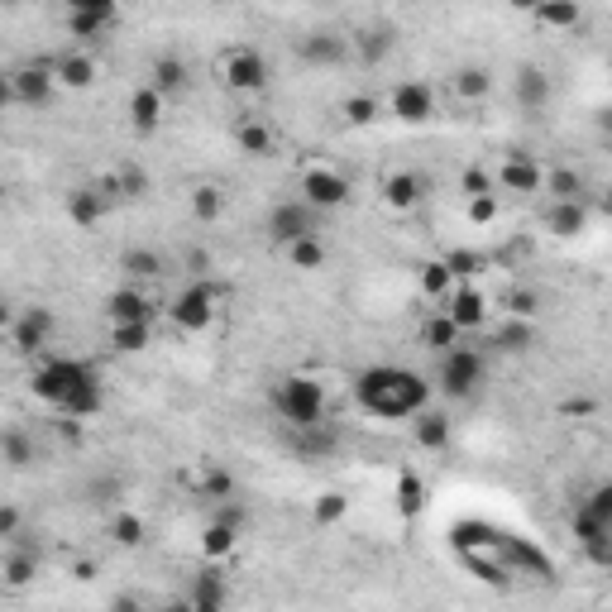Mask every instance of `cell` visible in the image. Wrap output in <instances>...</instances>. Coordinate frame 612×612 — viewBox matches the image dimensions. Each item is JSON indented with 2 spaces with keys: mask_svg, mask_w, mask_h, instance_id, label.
Instances as JSON below:
<instances>
[{
  "mask_svg": "<svg viewBox=\"0 0 612 612\" xmlns=\"http://www.w3.org/2000/svg\"><path fill=\"white\" fill-rule=\"evenodd\" d=\"M163 101H168V96H163L158 87H149V82L130 96V125H134L139 139H149V134L163 125Z\"/></svg>",
  "mask_w": 612,
  "mask_h": 612,
  "instance_id": "e0dca14e",
  "label": "cell"
},
{
  "mask_svg": "<svg viewBox=\"0 0 612 612\" xmlns=\"http://www.w3.org/2000/svg\"><path fill=\"white\" fill-rule=\"evenodd\" d=\"M546 192L550 201H584V173L555 168V173H546Z\"/></svg>",
  "mask_w": 612,
  "mask_h": 612,
  "instance_id": "f35d334b",
  "label": "cell"
},
{
  "mask_svg": "<svg viewBox=\"0 0 612 612\" xmlns=\"http://www.w3.org/2000/svg\"><path fill=\"white\" fill-rule=\"evenodd\" d=\"M0 536H5V541L20 536V507H0Z\"/></svg>",
  "mask_w": 612,
  "mask_h": 612,
  "instance_id": "11a10c76",
  "label": "cell"
},
{
  "mask_svg": "<svg viewBox=\"0 0 612 612\" xmlns=\"http://www.w3.org/2000/svg\"><path fill=\"white\" fill-rule=\"evenodd\" d=\"M120 10H67V34L72 39H101Z\"/></svg>",
  "mask_w": 612,
  "mask_h": 612,
  "instance_id": "4dcf8cb0",
  "label": "cell"
},
{
  "mask_svg": "<svg viewBox=\"0 0 612 612\" xmlns=\"http://www.w3.org/2000/svg\"><path fill=\"white\" fill-rule=\"evenodd\" d=\"M58 96V72L53 63H24L5 77V101L24 110H48Z\"/></svg>",
  "mask_w": 612,
  "mask_h": 612,
  "instance_id": "277c9868",
  "label": "cell"
},
{
  "mask_svg": "<svg viewBox=\"0 0 612 612\" xmlns=\"http://www.w3.org/2000/svg\"><path fill=\"white\" fill-rule=\"evenodd\" d=\"M507 5H512V10H526V15H536L546 0H507Z\"/></svg>",
  "mask_w": 612,
  "mask_h": 612,
  "instance_id": "6f0895ef",
  "label": "cell"
},
{
  "mask_svg": "<svg viewBox=\"0 0 612 612\" xmlns=\"http://www.w3.org/2000/svg\"><path fill=\"white\" fill-rule=\"evenodd\" d=\"M220 77H225V87L230 91H263L268 87V58H263L259 48L240 44L220 58Z\"/></svg>",
  "mask_w": 612,
  "mask_h": 612,
  "instance_id": "ba28073f",
  "label": "cell"
},
{
  "mask_svg": "<svg viewBox=\"0 0 612 612\" xmlns=\"http://www.w3.org/2000/svg\"><path fill=\"white\" fill-rule=\"evenodd\" d=\"M187 63L177 58V53H163V58H153L149 67V87H158L163 96H177V91H187Z\"/></svg>",
  "mask_w": 612,
  "mask_h": 612,
  "instance_id": "d4e9b609",
  "label": "cell"
},
{
  "mask_svg": "<svg viewBox=\"0 0 612 612\" xmlns=\"http://www.w3.org/2000/svg\"><path fill=\"white\" fill-rule=\"evenodd\" d=\"M67 10H120V0H67Z\"/></svg>",
  "mask_w": 612,
  "mask_h": 612,
  "instance_id": "9f6ffc18",
  "label": "cell"
},
{
  "mask_svg": "<svg viewBox=\"0 0 612 612\" xmlns=\"http://www.w3.org/2000/svg\"><path fill=\"white\" fill-rule=\"evenodd\" d=\"M608 569H612V555H608Z\"/></svg>",
  "mask_w": 612,
  "mask_h": 612,
  "instance_id": "6125c7cd",
  "label": "cell"
},
{
  "mask_svg": "<svg viewBox=\"0 0 612 612\" xmlns=\"http://www.w3.org/2000/svg\"><path fill=\"white\" fill-rule=\"evenodd\" d=\"M110 345L120 354H144L153 345V321H115L110 326Z\"/></svg>",
  "mask_w": 612,
  "mask_h": 612,
  "instance_id": "83f0119b",
  "label": "cell"
},
{
  "mask_svg": "<svg viewBox=\"0 0 612 612\" xmlns=\"http://www.w3.org/2000/svg\"><path fill=\"white\" fill-rule=\"evenodd\" d=\"M225 598H230V589H225V579H220L216 569L192 574V589H187V608L192 612H220L225 608Z\"/></svg>",
  "mask_w": 612,
  "mask_h": 612,
  "instance_id": "44dd1931",
  "label": "cell"
},
{
  "mask_svg": "<svg viewBox=\"0 0 612 612\" xmlns=\"http://www.w3.org/2000/svg\"><path fill=\"white\" fill-rule=\"evenodd\" d=\"M187 211H192V220L211 225L225 211V192H220L216 182H201V187H192V197H187Z\"/></svg>",
  "mask_w": 612,
  "mask_h": 612,
  "instance_id": "e575fe53",
  "label": "cell"
},
{
  "mask_svg": "<svg viewBox=\"0 0 612 612\" xmlns=\"http://www.w3.org/2000/svg\"><path fill=\"white\" fill-rule=\"evenodd\" d=\"M101 187H106L115 201H139L149 192V173H144V168H120V173L101 177Z\"/></svg>",
  "mask_w": 612,
  "mask_h": 612,
  "instance_id": "d6a6232c",
  "label": "cell"
},
{
  "mask_svg": "<svg viewBox=\"0 0 612 612\" xmlns=\"http://www.w3.org/2000/svg\"><path fill=\"white\" fill-rule=\"evenodd\" d=\"M459 321L450 316V311H436V316H426V326H421V345H431L436 354H445L450 345H459Z\"/></svg>",
  "mask_w": 612,
  "mask_h": 612,
  "instance_id": "f1b7e54d",
  "label": "cell"
},
{
  "mask_svg": "<svg viewBox=\"0 0 612 612\" xmlns=\"http://www.w3.org/2000/svg\"><path fill=\"white\" fill-rule=\"evenodd\" d=\"M0 455H5V464L20 474V469H29L34 459H39V445H34V436L24 431V426H5V436H0Z\"/></svg>",
  "mask_w": 612,
  "mask_h": 612,
  "instance_id": "484cf974",
  "label": "cell"
},
{
  "mask_svg": "<svg viewBox=\"0 0 612 612\" xmlns=\"http://www.w3.org/2000/svg\"><path fill=\"white\" fill-rule=\"evenodd\" d=\"M354 53V39L335 34V29H311L306 39H297V58L306 67H340Z\"/></svg>",
  "mask_w": 612,
  "mask_h": 612,
  "instance_id": "8fae6325",
  "label": "cell"
},
{
  "mask_svg": "<svg viewBox=\"0 0 612 612\" xmlns=\"http://www.w3.org/2000/svg\"><path fill=\"white\" fill-rule=\"evenodd\" d=\"M29 388L39 402L48 407H58L63 416H77V421H87L106 407V388H101V373L82 364V359H44L34 378H29Z\"/></svg>",
  "mask_w": 612,
  "mask_h": 612,
  "instance_id": "7a4b0ae2",
  "label": "cell"
},
{
  "mask_svg": "<svg viewBox=\"0 0 612 612\" xmlns=\"http://www.w3.org/2000/svg\"><path fill=\"white\" fill-rule=\"evenodd\" d=\"M115 493H120V479H110V474H106V479H96L87 488V503H110Z\"/></svg>",
  "mask_w": 612,
  "mask_h": 612,
  "instance_id": "db71d44e",
  "label": "cell"
},
{
  "mask_svg": "<svg viewBox=\"0 0 612 612\" xmlns=\"http://www.w3.org/2000/svg\"><path fill=\"white\" fill-rule=\"evenodd\" d=\"M388 115L402 125H426L436 115V91L426 82H397L393 96H388Z\"/></svg>",
  "mask_w": 612,
  "mask_h": 612,
  "instance_id": "30bf717a",
  "label": "cell"
},
{
  "mask_svg": "<svg viewBox=\"0 0 612 612\" xmlns=\"http://www.w3.org/2000/svg\"><path fill=\"white\" fill-rule=\"evenodd\" d=\"M431 192V182L426 173H412V168H402V173H388L383 177V201L393 206V211H416L421 201Z\"/></svg>",
  "mask_w": 612,
  "mask_h": 612,
  "instance_id": "9a60e30c",
  "label": "cell"
},
{
  "mask_svg": "<svg viewBox=\"0 0 612 612\" xmlns=\"http://www.w3.org/2000/svg\"><path fill=\"white\" fill-rule=\"evenodd\" d=\"M110 206H115V197H110L101 182H91V187H72V192H67V216L77 220V230H96V225L106 220Z\"/></svg>",
  "mask_w": 612,
  "mask_h": 612,
  "instance_id": "5bb4252c",
  "label": "cell"
},
{
  "mask_svg": "<svg viewBox=\"0 0 612 612\" xmlns=\"http://www.w3.org/2000/svg\"><path fill=\"white\" fill-rule=\"evenodd\" d=\"M110 536H115V546H125V550L144 546V522H139L134 512H115V517H110Z\"/></svg>",
  "mask_w": 612,
  "mask_h": 612,
  "instance_id": "ee69618b",
  "label": "cell"
},
{
  "mask_svg": "<svg viewBox=\"0 0 612 612\" xmlns=\"http://www.w3.org/2000/svg\"><path fill=\"white\" fill-rule=\"evenodd\" d=\"M412 440L421 450H445V445H450V416L421 407V412L412 416Z\"/></svg>",
  "mask_w": 612,
  "mask_h": 612,
  "instance_id": "603a6c76",
  "label": "cell"
},
{
  "mask_svg": "<svg viewBox=\"0 0 612 612\" xmlns=\"http://www.w3.org/2000/svg\"><path fill=\"white\" fill-rule=\"evenodd\" d=\"M197 498H211V503H225V498H235V479L225 474V469H206L197 479Z\"/></svg>",
  "mask_w": 612,
  "mask_h": 612,
  "instance_id": "f6af8a7d",
  "label": "cell"
},
{
  "mask_svg": "<svg viewBox=\"0 0 612 612\" xmlns=\"http://www.w3.org/2000/svg\"><path fill=\"white\" fill-rule=\"evenodd\" d=\"M584 507H589L593 517H603V522L612 526V483H598L589 498H584Z\"/></svg>",
  "mask_w": 612,
  "mask_h": 612,
  "instance_id": "816d5d0a",
  "label": "cell"
},
{
  "mask_svg": "<svg viewBox=\"0 0 612 612\" xmlns=\"http://www.w3.org/2000/svg\"><path fill=\"white\" fill-rule=\"evenodd\" d=\"M493 345L507 354H522L536 345V321H526V316H507L503 326H498V335H493Z\"/></svg>",
  "mask_w": 612,
  "mask_h": 612,
  "instance_id": "f546056e",
  "label": "cell"
},
{
  "mask_svg": "<svg viewBox=\"0 0 612 612\" xmlns=\"http://www.w3.org/2000/svg\"><path fill=\"white\" fill-rule=\"evenodd\" d=\"M445 311H450V316L459 321V330H479L483 316H488V306H483V292H474V287H455Z\"/></svg>",
  "mask_w": 612,
  "mask_h": 612,
  "instance_id": "4316f807",
  "label": "cell"
},
{
  "mask_svg": "<svg viewBox=\"0 0 612 612\" xmlns=\"http://www.w3.org/2000/svg\"><path fill=\"white\" fill-rule=\"evenodd\" d=\"M235 144H240V153H249V158H268L273 153V130L263 125V120H240L235 125Z\"/></svg>",
  "mask_w": 612,
  "mask_h": 612,
  "instance_id": "836d02e7",
  "label": "cell"
},
{
  "mask_svg": "<svg viewBox=\"0 0 612 612\" xmlns=\"http://www.w3.org/2000/svg\"><path fill=\"white\" fill-rule=\"evenodd\" d=\"M598 130H603V139H612V110H603V115H598Z\"/></svg>",
  "mask_w": 612,
  "mask_h": 612,
  "instance_id": "680465c9",
  "label": "cell"
},
{
  "mask_svg": "<svg viewBox=\"0 0 612 612\" xmlns=\"http://www.w3.org/2000/svg\"><path fill=\"white\" fill-rule=\"evenodd\" d=\"M345 512H350V503H345V493H321V498H316V526H335V522H345Z\"/></svg>",
  "mask_w": 612,
  "mask_h": 612,
  "instance_id": "bcb514c9",
  "label": "cell"
},
{
  "mask_svg": "<svg viewBox=\"0 0 612 612\" xmlns=\"http://www.w3.org/2000/svg\"><path fill=\"white\" fill-rule=\"evenodd\" d=\"M5 5H10V10H15V5H24V0H5Z\"/></svg>",
  "mask_w": 612,
  "mask_h": 612,
  "instance_id": "94428289",
  "label": "cell"
},
{
  "mask_svg": "<svg viewBox=\"0 0 612 612\" xmlns=\"http://www.w3.org/2000/svg\"><path fill=\"white\" fill-rule=\"evenodd\" d=\"M53 72H58V87L67 91H87L96 82V63H91V53H63V58H53Z\"/></svg>",
  "mask_w": 612,
  "mask_h": 612,
  "instance_id": "cb8c5ba5",
  "label": "cell"
},
{
  "mask_svg": "<svg viewBox=\"0 0 612 612\" xmlns=\"http://www.w3.org/2000/svg\"><path fill=\"white\" fill-rule=\"evenodd\" d=\"M153 297H144L139 287H115L106 297V316H110V326L115 321H153Z\"/></svg>",
  "mask_w": 612,
  "mask_h": 612,
  "instance_id": "ac0fdd59",
  "label": "cell"
},
{
  "mask_svg": "<svg viewBox=\"0 0 612 612\" xmlns=\"http://www.w3.org/2000/svg\"><path fill=\"white\" fill-rule=\"evenodd\" d=\"M340 115H345V125H354V130H369L373 120L383 115V106H378L373 96H345V106H340Z\"/></svg>",
  "mask_w": 612,
  "mask_h": 612,
  "instance_id": "7bdbcfd3",
  "label": "cell"
},
{
  "mask_svg": "<svg viewBox=\"0 0 612 612\" xmlns=\"http://www.w3.org/2000/svg\"><path fill=\"white\" fill-rule=\"evenodd\" d=\"M550 77L541 72V67H517V77H512V96H517V106L526 110V115H541V110L550 106Z\"/></svg>",
  "mask_w": 612,
  "mask_h": 612,
  "instance_id": "2e32d148",
  "label": "cell"
},
{
  "mask_svg": "<svg viewBox=\"0 0 612 612\" xmlns=\"http://www.w3.org/2000/svg\"><path fill=\"white\" fill-rule=\"evenodd\" d=\"M354 402L373 421H412L421 407H431V383L402 364H373L354 378Z\"/></svg>",
  "mask_w": 612,
  "mask_h": 612,
  "instance_id": "6da1fadb",
  "label": "cell"
},
{
  "mask_svg": "<svg viewBox=\"0 0 612 612\" xmlns=\"http://www.w3.org/2000/svg\"><path fill=\"white\" fill-rule=\"evenodd\" d=\"M235 546H240V526L225 522V517H216V522L206 526V536H201V555L206 560H225Z\"/></svg>",
  "mask_w": 612,
  "mask_h": 612,
  "instance_id": "1f68e13d",
  "label": "cell"
},
{
  "mask_svg": "<svg viewBox=\"0 0 612 612\" xmlns=\"http://www.w3.org/2000/svg\"><path fill=\"white\" fill-rule=\"evenodd\" d=\"M273 407H278V416H283L287 426H316V421H326L330 397L316 378L292 373V378H283V383L273 388Z\"/></svg>",
  "mask_w": 612,
  "mask_h": 612,
  "instance_id": "3957f363",
  "label": "cell"
},
{
  "mask_svg": "<svg viewBox=\"0 0 612 612\" xmlns=\"http://www.w3.org/2000/svg\"><path fill=\"white\" fill-rule=\"evenodd\" d=\"M493 87V77H488V67H459L455 72V96L459 101H483Z\"/></svg>",
  "mask_w": 612,
  "mask_h": 612,
  "instance_id": "60d3db41",
  "label": "cell"
},
{
  "mask_svg": "<svg viewBox=\"0 0 612 612\" xmlns=\"http://www.w3.org/2000/svg\"><path fill=\"white\" fill-rule=\"evenodd\" d=\"M498 187L517 192V197H536V192H546V168L517 149V153H507V163L498 168Z\"/></svg>",
  "mask_w": 612,
  "mask_h": 612,
  "instance_id": "7c38bea8",
  "label": "cell"
},
{
  "mask_svg": "<svg viewBox=\"0 0 612 612\" xmlns=\"http://www.w3.org/2000/svg\"><path fill=\"white\" fill-rule=\"evenodd\" d=\"M450 273H455V278H469V273H479V254H469V249H455V254H450Z\"/></svg>",
  "mask_w": 612,
  "mask_h": 612,
  "instance_id": "f5cc1de1",
  "label": "cell"
},
{
  "mask_svg": "<svg viewBox=\"0 0 612 612\" xmlns=\"http://www.w3.org/2000/svg\"><path fill=\"white\" fill-rule=\"evenodd\" d=\"M579 20H584L579 0H546V5L536 10V24H546V29H574Z\"/></svg>",
  "mask_w": 612,
  "mask_h": 612,
  "instance_id": "74e56055",
  "label": "cell"
},
{
  "mask_svg": "<svg viewBox=\"0 0 612 612\" xmlns=\"http://www.w3.org/2000/svg\"><path fill=\"white\" fill-rule=\"evenodd\" d=\"M48 335H53V311L48 306H29L10 321V345L20 354H39L48 345Z\"/></svg>",
  "mask_w": 612,
  "mask_h": 612,
  "instance_id": "4fadbf2b",
  "label": "cell"
},
{
  "mask_svg": "<svg viewBox=\"0 0 612 612\" xmlns=\"http://www.w3.org/2000/svg\"><path fill=\"white\" fill-rule=\"evenodd\" d=\"M393 44H397L393 24H369V29H359V34H354V53H359V63H369V67L383 63V58L393 53Z\"/></svg>",
  "mask_w": 612,
  "mask_h": 612,
  "instance_id": "7402d4cb",
  "label": "cell"
},
{
  "mask_svg": "<svg viewBox=\"0 0 612 612\" xmlns=\"http://www.w3.org/2000/svg\"><path fill=\"white\" fill-rule=\"evenodd\" d=\"M483 369H488L483 350H474V345H450V350L440 354V393L469 397L483 383Z\"/></svg>",
  "mask_w": 612,
  "mask_h": 612,
  "instance_id": "8992f818",
  "label": "cell"
},
{
  "mask_svg": "<svg viewBox=\"0 0 612 612\" xmlns=\"http://www.w3.org/2000/svg\"><path fill=\"white\" fill-rule=\"evenodd\" d=\"M120 268L130 273L134 283H149V278L163 273V259H158L153 249H125V254H120Z\"/></svg>",
  "mask_w": 612,
  "mask_h": 612,
  "instance_id": "ab89813d",
  "label": "cell"
},
{
  "mask_svg": "<svg viewBox=\"0 0 612 612\" xmlns=\"http://www.w3.org/2000/svg\"><path fill=\"white\" fill-rule=\"evenodd\" d=\"M469 220H474V225L498 220V192H479V197H469Z\"/></svg>",
  "mask_w": 612,
  "mask_h": 612,
  "instance_id": "681fc988",
  "label": "cell"
},
{
  "mask_svg": "<svg viewBox=\"0 0 612 612\" xmlns=\"http://www.w3.org/2000/svg\"><path fill=\"white\" fill-rule=\"evenodd\" d=\"M340 436L330 431V421H316V426H292V450L302 459H326L335 455Z\"/></svg>",
  "mask_w": 612,
  "mask_h": 612,
  "instance_id": "ffe728a7",
  "label": "cell"
},
{
  "mask_svg": "<svg viewBox=\"0 0 612 612\" xmlns=\"http://www.w3.org/2000/svg\"><path fill=\"white\" fill-rule=\"evenodd\" d=\"M263 230H268V240L273 244H297L306 235H321V211L311 206V201H278L268 216H263Z\"/></svg>",
  "mask_w": 612,
  "mask_h": 612,
  "instance_id": "5b68a950",
  "label": "cell"
},
{
  "mask_svg": "<svg viewBox=\"0 0 612 612\" xmlns=\"http://www.w3.org/2000/svg\"><path fill=\"white\" fill-rule=\"evenodd\" d=\"M287 259H292V268H306V273H316V268L326 263V244H321V235H306V240L287 244Z\"/></svg>",
  "mask_w": 612,
  "mask_h": 612,
  "instance_id": "b9f144b4",
  "label": "cell"
},
{
  "mask_svg": "<svg viewBox=\"0 0 612 612\" xmlns=\"http://www.w3.org/2000/svg\"><path fill=\"white\" fill-rule=\"evenodd\" d=\"M598 211H603V216L612 220V187H608V192H603V197H598Z\"/></svg>",
  "mask_w": 612,
  "mask_h": 612,
  "instance_id": "91938a15",
  "label": "cell"
},
{
  "mask_svg": "<svg viewBox=\"0 0 612 612\" xmlns=\"http://www.w3.org/2000/svg\"><path fill=\"white\" fill-rule=\"evenodd\" d=\"M216 302H220V287L216 283H192L182 287L168 306V316H173L177 330H187V335H201V330L216 321Z\"/></svg>",
  "mask_w": 612,
  "mask_h": 612,
  "instance_id": "52a82bcc",
  "label": "cell"
},
{
  "mask_svg": "<svg viewBox=\"0 0 612 612\" xmlns=\"http://www.w3.org/2000/svg\"><path fill=\"white\" fill-rule=\"evenodd\" d=\"M459 192H464V197H479V192H498V177H488L483 168H464V173H459Z\"/></svg>",
  "mask_w": 612,
  "mask_h": 612,
  "instance_id": "c3c4849f",
  "label": "cell"
},
{
  "mask_svg": "<svg viewBox=\"0 0 612 612\" xmlns=\"http://www.w3.org/2000/svg\"><path fill=\"white\" fill-rule=\"evenodd\" d=\"M507 311H512V316H526V321H531V316L541 311V297H536L531 287H517V292L507 297Z\"/></svg>",
  "mask_w": 612,
  "mask_h": 612,
  "instance_id": "f907efd6",
  "label": "cell"
},
{
  "mask_svg": "<svg viewBox=\"0 0 612 612\" xmlns=\"http://www.w3.org/2000/svg\"><path fill=\"white\" fill-rule=\"evenodd\" d=\"M34 579H39V555L34 550L5 555V589H29Z\"/></svg>",
  "mask_w": 612,
  "mask_h": 612,
  "instance_id": "d590c367",
  "label": "cell"
},
{
  "mask_svg": "<svg viewBox=\"0 0 612 612\" xmlns=\"http://www.w3.org/2000/svg\"><path fill=\"white\" fill-rule=\"evenodd\" d=\"M459 287V278L450 273V263L436 259V263H421V297H450Z\"/></svg>",
  "mask_w": 612,
  "mask_h": 612,
  "instance_id": "8d00e7d4",
  "label": "cell"
},
{
  "mask_svg": "<svg viewBox=\"0 0 612 612\" xmlns=\"http://www.w3.org/2000/svg\"><path fill=\"white\" fill-rule=\"evenodd\" d=\"M397 493H402V517H416L421 503H426V488H421L416 474H402V479H397Z\"/></svg>",
  "mask_w": 612,
  "mask_h": 612,
  "instance_id": "7dc6e473",
  "label": "cell"
},
{
  "mask_svg": "<svg viewBox=\"0 0 612 612\" xmlns=\"http://www.w3.org/2000/svg\"><path fill=\"white\" fill-rule=\"evenodd\" d=\"M584 225H589V201H550L546 230L555 235V240H574V235H584Z\"/></svg>",
  "mask_w": 612,
  "mask_h": 612,
  "instance_id": "d6986e66",
  "label": "cell"
},
{
  "mask_svg": "<svg viewBox=\"0 0 612 612\" xmlns=\"http://www.w3.org/2000/svg\"><path fill=\"white\" fill-rule=\"evenodd\" d=\"M302 192H306V201H311L316 211H340V206L350 201V177L316 163V168H306L302 173Z\"/></svg>",
  "mask_w": 612,
  "mask_h": 612,
  "instance_id": "9c48e42d",
  "label": "cell"
}]
</instances>
